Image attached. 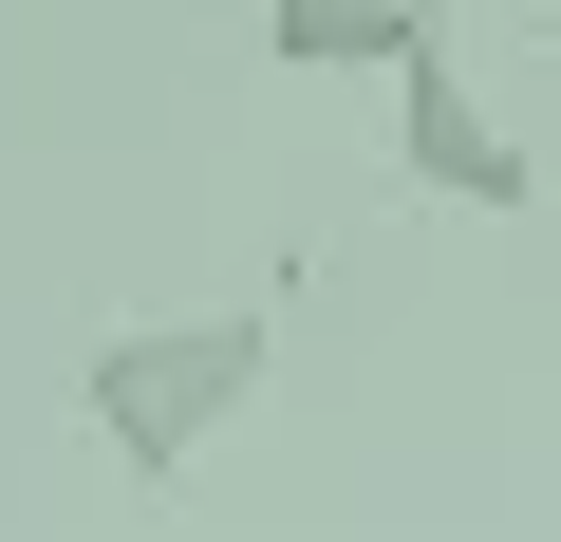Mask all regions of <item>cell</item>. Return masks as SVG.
<instances>
[{
	"mask_svg": "<svg viewBox=\"0 0 561 542\" xmlns=\"http://www.w3.org/2000/svg\"><path fill=\"white\" fill-rule=\"evenodd\" d=\"M412 0H280V20H262V57L280 76H412Z\"/></svg>",
	"mask_w": 561,
	"mask_h": 542,
	"instance_id": "obj_3",
	"label": "cell"
},
{
	"mask_svg": "<svg viewBox=\"0 0 561 542\" xmlns=\"http://www.w3.org/2000/svg\"><path fill=\"white\" fill-rule=\"evenodd\" d=\"M262 374H280V337H262V319H113V337H94V374H76V430H94L131 486H187V468H206V430H225Z\"/></svg>",
	"mask_w": 561,
	"mask_h": 542,
	"instance_id": "obj_1",
	"label": "cell"
},
{
	"mask_svg": "<svg viewBox=\"0 0 561 542\" xmlns=\"http://www.w3.org/2000/svg\"><path fill=\"white\" fill-rule=\"evenodd\" d=\"M393 169H412L431 206H486V224H505V206H542V150L486 113V76H468V38H449V20H431V38H412V76H393Z\"/></svg>",
	"mask_w": 561,
	"mask_h": 542,
	"instance_id": "obj_2",
	"label": "cell"
}]
</instances>
